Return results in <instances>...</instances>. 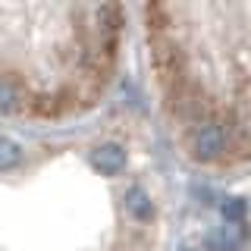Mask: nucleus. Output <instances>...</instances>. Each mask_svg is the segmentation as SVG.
Returning <instances> with one entry per match:
<instances>
[{
  "label": "nucleus",
  "instance_id": "1",
  "mask_svg": "<svg viewBox=\"0 0 251 251\" xmlns=\"http://www.w3.org/2000/svg\"><path fill=\"white\" fill-rule=\"evenodd\" d=\"M179 53V116L185 132L210 126L226 141L229 163L251 160V6L198 10Z\"/></svg>",
  "mask_w": 251,
  "mask_h": 251
},
{
  "label": "nucleus",
  "instance_id": "2",
  "mask_svg": "<svg viewBox=\"0 0 251 251\" xmlns=\"http://www.w3.org/2000/svg\"><path fill=\"white\" fill-rule=\"evenodd\" d=\"M91 167L100 173V176H116V173H123V167H126V151L120 145H100V148H94L91 151Z\"/></svg>",
  "mask_w": 251,
  "mask_h": 251
},
{
  "label": "nucleus",
  "instance_id": "3",
  "mask_svg": "<svg viewBox=\"0 0 251 251\" xmlns=\"http://www.w3.org/2000/svg\"><path fill=\"white\" fill-rule=\"evenodd\" d=\"M126 210H129V217L138 220V223H151L154 220V198L141 185H132L129 192H126Z\"/></svg>",
  "mask_w": 251,
  "mask_h": 251
},
{
  "label": "nucleus",
  "instance_id": "4",
  "mask_svg": "<svg viewBox=\"0 0 251 251\" xmlns=\"http://www.w3.org/2000/svg\"><path fill=\"white\" fill-rule=\"evenodd\" d=\"M19 160H22V148L16 145L13 138L0 135V173L16 170V167H19Z\"/></svg>",
  "mask_w": 251,
  "mask_h": 251
},
{
  "label": "nucleus",
  "instance_id": "5",
  "mask_svg": "<svg viewBox=\"0 0 251 251\" xmlns=\"http://www.w3.org/2000/svg\"><path fill=\"white\" fill-rule=\"evenodd\" d=\"M16 100H19V91L13 88L6 78H0V113H6V110L16 107Z\"/></svg>",
  "mask_w": 251,
  "mask_h": 251
}]
</instances>
